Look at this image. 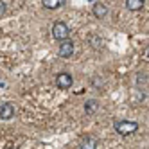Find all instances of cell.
<instances>
[{"label": "cell", "instance_id": "cell-11", "mask_svg": "<svg viewBox=\"0 0 149 149\" xmlns=\"http://www.w3.org/2000/svg\"><path fill=\"white\" fill-rule=\"evenodd\" d=\"M88 41H90V45H92L93 49H99V47L102 45V40H101V38H97L95 34H90V36H88Z\"/></svg>", "mask_w": 149, "mask_h": 149}, {"label": "cell", "instance_id": "cell-8", "mask_svg": "<svg viewBox=\"0 0 149 149\" xmlns=\"http://www.w3.org/2000/svg\"><path fill=\"white\" fill-rule=\"evenodd\" d=\"M126 7L130 11H138L144 7V0H126Z\"/></svg>", "mask_w": 149, "mask_h": 149}, {"label": "cell", "instance_id": "cell-12", "mask_svg": "<svg viewBox=\"0 0 149 149\" xmlns=\"http://www.w3.org/2000/svg\"><path fill=\"white\" fill-rule=\"evenodd\" d=\"M6 9H7V4L6 2H0V18L6 15Z\"/></svg>", "mask_w": 149, "mask_h": 149}, {"label": "cell", "instance_id": "cell-13", "mask_svg": "<svg viewBox=\"0 0 149 149\" xmlns=\"http://www.w3.org/2000/svg\"><path fill=\"white\" fill-rule=\"evenodd\" d=\"M7 149H20V147H16V146H9Z\"/></svg>", "mask_w": 149, "mask_h": 149}, {"label": "cell", "instance_id": "cell-3", "mask_svg": "<svg viewBox=\"0 0 149 149\" xmlns=\"http://www.w3.org/2000/svg\"><path fill=\"white\" fill-rule=\"evenodd\" d=\"M72 83H74V77L70 76L68 72H61L56 76V86L59 90H68L72 86Z\"/></svg>", "mask_w": 149, "mask_h": 149}, {"label": "cell", "instance_id": "cell-14", "mask_svg": "<svg viewBox=\"0 0 149 149\" xmlns=\"http://www.w3.org/2000/svg\"><path fill=\"white\" fill-rule=\"evenodd\" d=\"M0 86H2V81H0Z\"/></svg>", "mask_w": 149, "mask_h": 149}, {"label": "cell", "instance_id": "cell-7", "mask_svg": "<svg viewBox=\"0 0 149 149\" xmlns=\"http://www.w3.org/2000/svg\"><path fill=\"white\" fill-rule=\"evenodd\" d=\"M92 13H93V16L95 18H104L106 15H108V6L106 4H102V2H95L93 4V7H92Z\"/></svg>", "mask_w": 149, "mask_h": 149}, {"label": "cell", "instance_id": "cell-15", "mask_svg": "<svg viewBox=\"0 0 149 149\" xmlns=\"http://www.w3.org/2000/svg\"><path fill=\"white\" fill-rule=\"evenodd\" d=\"M147 56H149V50H147Z\"/></svg>", "mask_w": 149, "mask_h": 149}, {"label": "cell", "instance_id": "cell-5", "mask_svg": "<svg viewBox=\"0 0 149 149\" xmlns=\"http://www.w3.org/2000/svg\"><path fill=\"white\" fill-rule=\"evenodd\" d=\"M99 147V140L93 135H84L79 142V149H97Z\"/></svg>", "mask_w": 149, "mask_h": 149}, {"label": "cell", "instance_id": "cell-1", "mask_svg": "<svg viewBox=\"0 0 149 149\" xmlns=\"http://www.w3.org/2000/svg\"><path fill=\"white\" fill-rule=\"evenodd\" d=\"M136 130H138V122H135V120H117L115 122V131L122 136L131 135Z\"/></svg>", "mask_w": 149, "mask_h": 149}, {"label": "cell", "instance_id": "cell-4", "mask_svg": "<svg viewBox=\"0 0 149 149\" xmlns=\"http://www.w3.org/2000/svg\"><path fill=\"white\" fill-rule=\"evenodd\" d=\"M74 54V41L67 40V41H61L58 45V56L59 58H70Z\"/></svg>", "mask_w": 149, "mask_h": 149}, {"label": "cell", "instance_id": "cell-6", "mask_svg": "<svg viewBox=\"0 0 149 149\" xmlns=\"http://www.w3.org/2000/svg\"><path fill=\"white\" fill-rule=\"evenodd\" d=\"M15 117V106L13 102H4L0 106V119L2 120H11Z\"/></svg>", "mask_w": 149, "mask_h": 149}, {"label": "cell", "instance_id": "cell-9", "mask_svg": "<svg viewBox=\"0 0 149 149\" xmlns=\"http://www.w3.org/2000/svg\"><path fill=\"white\" fill-rule=\"evenodd\" d=\"M97 108H99V102L95 101V99H90V101L84 102V111H86L88 115L95 113V111H97Z\"/></svg>", "mask_w": 149, "mask_h": 149}, {"label": "cell", "instance_id": "cell-2", "mask_svg": "<svg viewBox=\"0 0 149 149\" xmlns=\"http://www.w3.org/2000/svg\"><path fill=\"white\" fill-rule=\"evenodd\" d=\"M68 34H70V29L65 22H54V25H52V38L61 43V41L68 40Z\"/></svg>", "mask_w": 149, "mask_h": 149}, {"label": "cell", "instance_id": "cell-10", "mask_svg": "<svg viewBox=\"0 0 149 149\" xmlns=\"http://www.w3.org/2000/svg\"><path fill=\"white\" fill-rule=\"evenodd\" d=\"M41 4H43L45 9H58V7H61L65 2H63V0H43Z\"/></svg>", "mask_w": 149, "mask_h": 149}]
</instances>
